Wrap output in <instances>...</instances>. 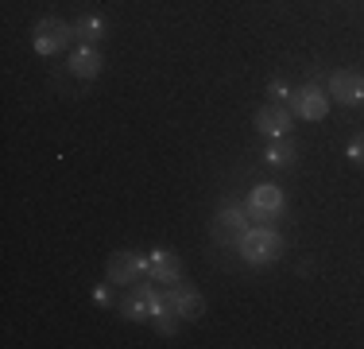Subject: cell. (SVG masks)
<instances>
[{
  "label": "cell",
  "instance_id": "obj_6",
  "mask_svg": "<svg viewBox=\"0 0 364 349\" xmlns=\"http://www.w3.org/2000/svg\"><path fill=\"white\" fill-rule=\"evenodd\" d=\"M144 272H147V260L136 256V252H117V256H109V264H105L109 283H132V279H140Z\"/></svg>",
  "mask_w": 364,
  "mask_h": 349
},
{
  "label": "cell",
  "instance_id": "obj_10",
  "mask_svg": "<svg viewBox=\"0 0 364 349\" xmlns=\"http://www.w3.org/2000/svg\"><path fill=\"white\" fill-rule=\"evenodd\" d=\"M147 276L159 279V283H178V260L171 256V252L155 249L151 260H147Z\"/></svg>",
  "mask_w": 364,
  "mask_h": 349
},
{
  "label": "cell",
  "instance_id": "obj_9",
  "mask_svg": "<svg viewBox=\"0 0 364 349\" xmlns=\"http://www.w3.org/2000/svg\"><path fill=\"white\" fill-rule=\"evenodd\" d=\"M294 113L302 120H322L326 117V93L318 85H306V90L294 93Z\"/></svg>",
  "mask_w": 364,
  "mask_h": 349
},
{
  "label": "cell",
  "instance_id": "obj_5",
  "mask_svg": "<svg viewBox=\"0 0 364 349\" xmlns=\"http://www.w3.org/2000/svg\"><path fill=\"white\" fill-rule=\"evenodd\" d=\"M329 93L341 105H360L364 101V74H357V70H337L329 78Z\"/></svg>",
  "mask_w": 364,
  "mask_h": 349
},
{
  "label": "cell",
  "instance_id": "obj_2",
  "mask_svg": "<svg viewBox=\"0 0 364 349\" xmlns=\"http://www.w3.org/2000/svg\"><path fill=\"white\" fill-rule=\"evenodd\" d=\"M163 311H171V314H178V318H202V311H205V303H202V295L194 291V287H182V283H167L163 287Z\"/></svg>",
  "mask_w": 364,
  "mask_h": 349
},
{
  "label": "cell",
  "instance_id": "obj_12",
  "mask_svg": "<svg viewBox=\"0 0 364 349\" xmlns=\"http://www.w3.org/2000/svg\"><path fill=\"white\" fill-rule=\"evenodd\" d=\"M264 160L272 163V167H291L294 163V147L287 144V140L279 136V144H267V152H264Z\"/></svg>",
  "mask_w": 364,
  "mask_h": 349
},
{
  "label": "cell",
  "instance_id": "obj_11",
  "mask_svg": "<svg viewBox=\"0 0 364 349\" xmlns=\"http://www.w3.org/2000/svg\"><path fill=\"white\" fill-rule=\"evenodd\" d=\"M70 74H74V78H97V74H101V55H97L93 47L74 51V58H70Z\"/></svg>",
  "mask_w": 364,
  "mask_h": 349
},
{
  "label": "cell",
  "instance_id": "obj_16",
  "mask_svg": "<svg viewBox=\"0 0 364 349\" xmlns=\"http://www.w3.org/2000/svg\"><path fill=\"white\" fill-rule=\"evenodd\" d=\"M272 98H287V85H283V82H272Z\"/></svg>",
  "mask_w": 364,
  "mask_h": 349
},
{
  "label": "cell",
  "instance_id": "obj_4",
  "mask_svg": "<svg viewBox=\"0 0 364 349\" xmlns=\"http://www.w3.org/2000/svg\"><path fill=\"white\" fill-rule=\"evenodd\" d=\"M70 35H74L70 24H63V20H43L31 39H36V51H39V55H55V51H63L66 43H70Z\"/></svg>",
  "mask_w": 364,
  "mask_h": 349
},
{
  "label": "cell",
  "instance_id": "obj_8",
  "mask_svg": "<svg viewBox=\"0 0 364 349\" xmlns=\"http://www.w3.org/2000/svg\"><path fill=\"white\" fill-rule=\"evenodd\" d=\"M248 209H252L256 217H272L283 209V190L272 187V182H264V187L252 190V198H248Z\"/></svg>",
  "mask_w": 364,
  "mask_h": 349
},
{
  "label": "cell",
  "instance_id": "obj_7",
  "mask_svg": "<svg viewBox=\"0 0 364 349\" xmlns=\"http://www.w3.org/2000/svg\"><path fill=\"white\" fill-rule=\"evenodd\" d=\"M256 128H259L264 136L279 140V136H287V132H291V113H287V109H279V105H264V109L256 113Z\"/></svg>",
  "mask_w": 364,
  "mask_h": 349
},
{
  "label": "cell",
  "instance_id": "obj_14",
  "mask_svg": "<svg viewBox=\"0 0 364 349\" xmlns=\"http://www.w3.org/2000/svg\"><path fill=\"white\" fill-rule=\"evenodd\" d=\"M101 31H105V24H101V20H93V16H90V20H85V16H82V20H77L74 24V35H82V39H101Z\"/></svg>",
  "mask_w": 364,
  "mask_h": 349
},
{
  "label": "cell",
  "instance_id": "obj_1",
  "mask_svg": "<svg viewBox=\"0 0 364 349\" xmlns=\"http://www.w3.org/2000/svg\"><path fill=\"white\" fill-rule=\"evenodd\" d=\"M237 249H240V256H245L248 264H272V260H279L283 241L275 237L272 229H248Z\"/></svg>",
  "mask_w": 364,
  "mask_h": 349
},
{
  "label": "cell",
  "instance_id": "obj_15",
  "mask_svg": "<svg viewBox=\"0 0 364 349\" xmlns=\"http://www.w3.org/2000/svg\"><path fill=\"white\" fill-rule=\"evenodd\" d=\"M349 160H353V163H364V136H357V140L349 144Z\"/></svg>",
  "mask_w": 364,
  "mask_h": 349
},
{
  "label": "cell",
  "instance_id": "obj_3",
  "mask_svg": "<svg viewBox=\"0 0 364 349\" xmlns=\"http://www.w3.org/2000/svg\"><path fill=\"white\" fill-rule=\"evenodd\" d=\"M245 233H248V217H245V209L225 206L221 214L213 217V237H218L221 244H240V241H245Z\"/></svg>",
  "mask_w": 364,
  "mask_h": 349
},
{
  "label": "cell",
  "instance_id": "obj_13",
  "mask_svg": "<svg viewBox=\"0 0 364 349\" xmlns=\"http://www.w3.org/2000/svg\"><path fill=\"white\" fill-rule=\"evenodd\" d=\"M124 318L128 322H147L151 318V307H147V299H140V295H132V299H124Z\"/></svg>",
  "mask_w": 364,
  "mask_h": 349
}]
</instances>
